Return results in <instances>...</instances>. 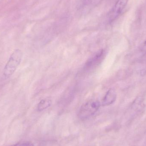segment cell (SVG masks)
<instances>
[{"instance_id":"cell-1","label":"cell","mask_w":146,"mask_h":146,"mask_svg":"<svg viewBox=\"0 0 146 146\" xmlns=\"http://www.w3.org/2000/svg\"><path fill=\"white\" fill-rule=\"evenodd\" d=\"M22 56V51L19 49L12 53L3 69V75L5 77H10L14 73L21 62Z\"/></svg>"},{"instance_id":"cell-2","label":"cell","mask_w":146,"mask_h":146,"mask_svg":"<svg viewBox=\"0 0 146 146\" xmlns=\"http://www.w3.org/2000/svg\"><path fill=\"white\" fill-rule=\"evenodd\" d=\"M100 104L98 100H91L83 104L79 112V117L81 119L85 120L93 115L99 109Z\"/></svg>"},{"instance_id":"cell-3","label":"cell","mask_w":146,"mask_h":146,"mask_svg":"<svg viewBox=\"0 0 146 146\" xmlns=\"http://www.w3.org/2000/svg\"><path fill=\"white\" fill-rule=\"evenodd\" d=\"M127 1L128 0H117L108 14L109 22L111 23L113 22L119 17L126 6Z\"/></svg>"},{"instance_id":"cell-4","label":"cell","mask_w":146,"mask_h":146,"mask_svg":"<svg viewBox=\"0 0 146 146\" xmlns=\"http://www.w3.org/2000/svg\"><path fill=\"white\" fill-rule=\"evenodd\" d=\"M117 94L115 91L113 89H110L105 95L101 105L103 106L110 105L115 102Z\"/></svg>"},{"instance_id":"cell-5","label":"cell","mask_w":146,"mask_h":146,"mask_svg":"<svg viewBox=\"0 0 146 146\" xmlns=\"http://www.w3.org/2000/svg\"><path fill=\"white\" fill-rule=\"evenodd\" d=\"M104 51L103 50H100L97 52V53L90 58V60L88 61L86 64V67H87V68L92 67L99 63L100 60H102L104 56Z\"/></svg>"},{"instance_id":"cell-6","label":"cell","mask_w":146,"mask_h":146,"mask_svg":"<svg viewBox=\"0 0 146 146\" xmlns=\"http://www.w3.org/2000/svg\"><path fill=\"white\" fill-rule=\"evenodd\" d=\"M52 104L51 100L49 98L42 100L38 105V110L39 111H42L48 108Z\"/></svg>"},{"instance_id":"cell-7","label":"cell","mask_w":146,"mask_h":146,"mask_svg":"<svg viewBox=\"0 0 146 146\" xmlns=\"http://www.w3.org/2000/svg\"><path fill=\"white\" fill-rule=\"evenodd\" d=\"M94 0H82V3L85 6L90 5Z\"/></svg>"},{"instance_id":"cell-8","label":"cell","mask_w":146,"mask_h":146,"mask_svg":"<svg viewBox=\"0 0 146 146\" xmlns=\"http://www.w3.org/2000/svg\"><path fill=\"white\" fill-rule=\"evenodd\" d=\"M141 50L143 52H146V40L141 44L140 47Z\"/></svg>"},{"instance_id":"cell-9","label":"cell","mask_w":146,"mask_h":146,"mask_svg":"<svg viewBox=\"0 0 146 146\" xmlns=\"http://www.w3.org/2000/svg\"><path fill=\"white\" fill-rule=\"evenodd\" d=\"M20 146H34V145L31 142L26 141V142L22 143Z\"/></svg>"}]
</instances>
